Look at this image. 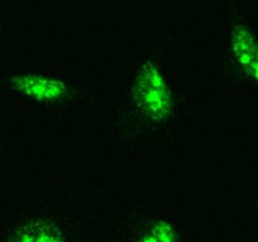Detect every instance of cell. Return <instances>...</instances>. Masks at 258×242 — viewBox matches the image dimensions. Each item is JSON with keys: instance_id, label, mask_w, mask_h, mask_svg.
<instances>
[{"instance_id": "1", "label": "cell", "mask_w": 258, "mask_h": 242, "mask_svg": "<svg viewBox=\"0 0 258 242\" xmlns=\"http://www.w3.org/2000/svg\"><path fill=\"white\" fill-rule=\"evenodd\" d=\"M139 86H140L139 88L140 101L146 111L151 113H158V115L165 112L166 106H168V97H166L165 88L158 72L149 68L141 76Z\"/></svg>"}, {"instance_id": "2", "label": "cell", "mask_w": 258, "mask_h": 242, "mask_svg": "<svg viewBox=\"0 0 258 242\" xmlns=\"http://www.w3.org/2000/svg\"><path fill=\"white\" fill-rule=\"evenodd\" d=\"M8 242H63V239L53 224L35 221L18 228Z\"/></svg>"}, {"instance_id": "3", "label": "cell", "mask_w": 258, "mask_h": 242, "mask_svg": "<svg viewBox=\"0 0 258 242\" xmlns=\"http://www.w3.org/2000/svg\"><path fill=\"white\" fill-rule=\"evenodd\" d=\"M19 88L27 92L28 95L37 96V97H49L50 93H54V88H50L48 81L38 80V78H22L19 81Z\"/></svg>"}, {"instance_id": "4", "label": "cell", "mask_w": 258, "mask_h": 242, "mask_svg": "<svg viewBox=\"0 0 258 242\" xmlns=\"http://www.w3.org/2000/svg\"><path fill=\"white\" fill-rule=\"evenodd\" d=\"M141 242H173V232L166 224H159L146 233Z\"/></svg>"}]
</instances>
